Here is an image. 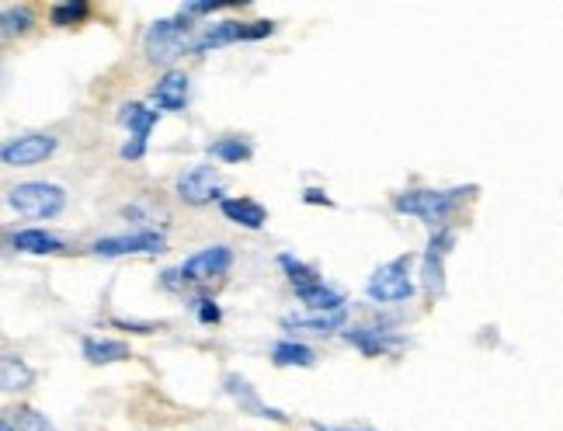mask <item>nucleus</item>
Here are the masks:
<instances>
[{"mask_svg": "<svg viewBox=\"0 0 563 431\" xmlns=\"http://www.w3.org/2000/svg\"><path fill=\"white\" fill-rule=\"evenodd\" d=\"M143 153H146L143 143H133V140H129L126 146H122V160H140Z\"/></svg>", "mask_w": 563, "mask_h": 431, "instance_id": "30", "label": "nucleus"}, {"mask_svg": "<svg viewBox=\"0 0 563 431\" xmlns=\"http://www.w3.org/2000/svg\"><path fill=\"white\" fill-rule=\"evenodd\" d=\"M87 14H91L87 0H63V4H53L49 21H53L56 28H73V25H80V21H87Z\"/></svg>", "mask_w": 563, "mask_h": 431, "instance_id": "25", "label": "nucleus"}, {"mask_svg": "<svg viewBox=\"0 0 563 431\" xmlns=\"http://www.w3.org/2000/svg\"><path fill=\"white\" fill-rule=\"evenodd\" d=\"M299 296V303L306 306V310H313V313H338V310H345V296H341L338 289H331L327 282H320V286H313V289H306V292H296Z\"/></svg>", "mask_w": 563, "mask_h": 431, "instance_id": "19", "label": "nucleus"}, {"mask_svg": "<svg viewBox=\"0 0 563 431\" xmlns=\"http://www.w3.org/2000/svg\"><path fill=\"white\" fill-rule=\"evenodd\" d=\"M11 247L18 254H35V258H53V254L67 251V244H63L60 237H53V233H46V230H18V233H11Z\"/></svg>", "mask_w": 563, "mask_h": 431, "instance_id": "14", "label": "nucleus"}, {"mask_svg": "<svg viewBox=\"0 0 563 431\" xmlns=\"http://www.w3.org/2000/svg\"><path fill=\"white\" fill-rule=\"evenodd\" d=\"M341 338L362 355H369V359H383V355H393L407 345V338L393 334L390 327H355V331H345Z\"/></svg>", "mask_w": 563, "mask_h": 431, "instance_id": "11", "label": "nucleus"}, {"mask_svg": "<svg viewBox=\"0 0 563 431\" xmlns=\"http://www.w3.org/2000/svg\"><path fill=\"white\" fill-rule=\"evenodd\" d=\"M188 91H192V80L181 70H167L164 77L153 87V101H157L164 112H181L188 105Z\"/></svg>", "mask_w": 563, "mask_h": 431, "instance_id": "13", "label": "nucleus"}, {"mask_svg": "<svg viewBox=\"0 0 563 431\" xmlns=\"http://www.w3.org/2000/svg\"><path fill=\"white\" fill-rule=\"evenodd\" d=\"M80 352H84V359L91 365H112L133 359L126 341H108V338H84L80 341Z\"/></svg>", "mask_w": 563, "mask_h": 431, "instance_id": "18", "label": "nucleus"}, {"mask_svg": "<svg viewBox=\"0 0 563 431\" xmlns=\"http://www.w3.org/2000/svg\"><path fill=\"white\" fill-rule=\"evenodd\" d=\"M209 157L223 160V164H247L254 157V146L240 136H223V140L209 143Z\"/></svg>", "mask_w": 563, "mask_h": 431, "instance_id": "24", "label": "nucleus"}, {"mask_svg": "<svg viewBox=\"0 0 563 431\" xmlns=\"http://www.w3.org/2000/svg\"><path fill=\"white\" fill-rule=\"evenodd\" d=\"M223 390L230 393L233 400H237V404H240V411L254 414V418L279 421V425H285V421H289V414H282V411H275V407H268L265 400L258 397V390H254V386L247 383L244 376H226V379H223Z\"/></svg>", "mask_w": 563, "mask_h": 431, "instance_id": "12", "label": "nucleus"}, {"mask_svg": "<svg viewBox=\"0 0 563 431\" xmlns=\"http://www.w3.org/2000/svg\"><path fill=\"white\" fill-rule=\"evenodd\" d=\"M167 237L160 230H140V233H122V237L94 240L91 254L98 258H140V254H164Z\"/></svg>", "mask_w": 563, "mask_h": 431, "instance_id": "6", "label": "nucleus"}, {"mask_svg": "<svg viewBox=\"0 0 563 431\" xmlns=\"http://www.w3.org/2000/svg\"><path fill=\"white\" fill-rule=\"evenodd\" d=\"M230 7H237V4H226V0H206V4H185L181 7V14L185 18H202V14H216V11H230Z\"/></svg>", "mask_w": 563, "mask_h": 431, "instance_id": "28", "label": "nucleus"}, {"mask_svg": "<svg viewBox=\"0 0 563 431\" xmlns=\"http://www.w3.org/2000/svg\"><path fill=\"white\" fill-rule=\"evenodd\" d=\"M35 383V369L21 355H0V393H25Z\"/></svg>", "mask_w": 563, "mask_h": 431, "instance_id": "16", "label": "nucleus"}, {"mask_svg": "<svg viewBox=\"0 0 563 431\" xmlns=\"http://www.w3.org/2000/svg\"><path fill=\"white\" fill-rule=\"evenodd\" d=\"M452 247H456V230L438 226L428 240V251L421 254V282L431 296H442L445 292V258L452 254Z\"/></svg>", "mask_w": 563, "mask_h": 431, "instance_id": "7", "label": "nucleus"}, {"mask_svg": "<svg viewBox=\"0 0 563 431\" xmlns=\"http://www.w3.org/2000/svg\"><path fill=\"white\" fill-rule=\"evenodd\" d=\"M272 362L282 365V369H289V365L313 369V365H317V352L306 348V345H296V341H279V345L272 348Z\"/></svg>", "mask_w": 563, "mask_h": 431, "instance_id": "23", "label": "nucleus"}, {"mask_svg": "<svg viewBox=\"0 0 563 431\" xmlns=\"http://www.w3.org/2000/svg\"><path fill=\"white\" fill-rule=\"evenodd\" d=\"M279 268L285 272V279H289V286L296 292H306V289H313V286L324 282V275H320L317 268H310L306 261L292 258V254H279Z\"/></svg>", "mask_w": 563, "mask_h": 431, "instance_id": "20", "label": "nucleus"}, {"mask_svg": "<svg viewBox=\"0 0 563 431\" xmlns=\"http://www.w3.org/2000/svg\"><path fill=\"white\" fill-rule=\"evenodd\" d=\"M0 431H14V428H11V421H7V418H0Z\"/></svg>", "mask_w": 563, "mask_h": 431, "instance_id": "32", "label": "nucleus"}, {"mask_svg": "<svg viewBox=\"0 0 563 431\" xmlns=\"http://www.w3.org/2000/svg\"><path fill=\"white\" fill-rule=\"evenodd\" d=\"M219 213L230 219V223L244 226V230H261L268 223L265 206L254 199H219Z\"/></svg>", "mask_w": 563, "mask_h": 431, "instance_id": "15", "label": "nucleus"}, {"mask_svg": "<svg viewBox=\"0 0 563 431\" xmlns=\"http://www.w3.org/2000/svg\"><path fill=\"white\" fill-rule=\"evenodd\" d=\"M7 206L28 219H56L67 206V192L53 181H25L7 192Z\"/></svg>", "mask_w": 563, "mask_h": 431, "instance_id": "3", "label": "nucleus"}, {"mask_svg": "<svg viewBox=\"0 0 563 431\" xmlns=\"http://www.w3.org/2000/svg\"><path fill=\"white\" fill-rule=\"evenodd\" d=\"M272 32H275V21H219V25H212L206 32L195 35L188 53L206 56L212 49L233 46V42H258Z\"/></svg>", "mask_w": 563, "mask_h": 431, "instance_id": "5", "label": "nucleus"}, {"mask_svg": "<svg viewBox=\"0 0 563 431\" xmlns=\"http://www.w3.org/2000/svg\"><path fill=\"white\" fill-rule=\"evenodd\" d=\"M230 268H233V251L223 244H216V247H202L199 254H192V258L178 268V275L185 286H206V282L226 275Z\"/></svg>", "mask_w": 563, "mask_h": 431, "instance_id": "8", "label": "nucleus"}, {"mask_svg": "<svg viewBox=\"0 0 563 431\" xmlns=\"http://www.w3.org/2000/svg\"><path fill=\"white\" fill-rule=\"evenodd\" d=\"M303 202H306V206H327V209L334 206V199L324 192V188H306V192H303Z\"/></svg>", "mask_w": 563, "mask_h": 431, "instance_id": "29", "label": "nucleus"}, {"mask_svg": "<svg viewBox=\"0 0 563 431\" xmlns=\"http://www.w3.org/2000/svg\"><path fill=\"white\" fill-rule=\"evenodd\" d=\"M119 122L129 129V136H133V143H143L150 140L153 126H157V108H146L140 101H129V105H122L119 112Z\"/></svg>", "mask_w": 563, "mask_h": 431, "instance_id": "17", "label": "nucleus"}, {"mask_svg": "<svg viewBox=\"0 0 563 431\" xmlns=\"http://www.w3.org/2000/svg\"><path fill=\"white\" fill-rule=\"evenodd\" d=\"M32 25H35L32 7H7V11H0V42L21 39V35L32 32Z\"/></svg>", "mask_w": 563, "mask_h": 431, "instance_id": "22", "label": "nucleus"}, {"mask_svg": "<svg viewBox=\"0 0 563 431\" xmlns=\"http://www.w3.org/2000/svg\"><path fill=\"white\" fill-rule=\"evenodd\" d=\"M466 192H473V188H411V192L393 195V209L400 216H414L438 230L459 209Z\"/></svg>", "mask_w": 563, "mask_h": 431, "instance_id": "1", "label": "nucleus"}, {"mask_svg": "<svg viewBox=\"0 0 563 431\" xmlns=\"http://www.w3.org/2000/svg\"><path fill=\"white\" fill-rule=\"evenodd\" d=\"M178 195L188 206H209L223 195V181L212 164H195L192 171H185L178 178Z\"/></svg>", "mask_w": 563, "mask_h": 431, "instance_id": "10", "label": "nucleus"}, {"mask_svg": "<svg viewBox=\"0 0 563 431\" xmlns=\"http://www.w3.org/2000/svg\"><path fill=\"white\" fill-rule=\"evenodd\" d=\"M192 306H195V317H199V324L212 327V324H219V320H223V310H219V306L212 303V299H206V296H199Z\"/></svg>", "mask_w": 563, "mask_h": 431, "instance_id": "27", "label": "nucleus"}, {"mask_svg": "<svg viewBox=\"0 0 563 431\" xmlns=\"http://www.w3.org/2000/svg\"><path fill=\"white\" fill-rule=\"evenodd\" d=\"M414 258L411 254H400V258L379 265L376 272L365 282V296L372 303H407L414 296V275H411Z\"/></svg>", "mask_w": 563, "mask_h": 431, "instance_id": "4", "label": "nucleus"}, {"mask_svg": "<svg viewBox=\"0 0 563 431\" xmlns=\"http://www.w3.org/2000/svg\"><path fill=\"white\" fill-rule=\"evenodd\" d=\"M345 320H348V313L338 310V313H313V317H292V320H285V327H289V331L331 334V331H341Z\"/></svg>", "mask_w": 563, "mask_h": 431, "instance_id": "21", "label": "nucleus"}, {"mask_svg": "<svg viewBox=\"0 0 563 431\" xmlns=\"http://www.w3.org/2000/svg\"><path fill=\"white\" fill-rule=\"evenodd\" d=\"M192 39H195L192 18H185V14H178V18H160L146 28L143 53H146V60L157 63V67H171L174 60H181V56L192 49Z\"/></svg>", "mask_w": 563, "mask_h": 431, "instance_id": "2", "label": "nucleus"}, {"mask_svg": "<svg viewBox=\"0 0 563 431\" xmlns=\"http://www.w3.org/2000/svg\"><path fill=\"white\" fill-rule=\"evenodd\" d=\"M310 428H313V431H369V428H341V425H320V421H313Z\"/></svg>", "mask_w": 563, "mask_h": 431, "instance_id": "31", "label": "nucleus"}, {"mask_svg": "<svg viewBox=\"0 0 563 431\" xmlns=\"http://www.w3.org/2000/svg\"><path fill=\"white\" fill-rule=\"evenodd\" d=\"M56 136L46 133H25V136H14L11 143L0 146V164L7 167H35L42 160H49L56 153Z\"/></svg>", "mask_w": 563, "mask_h": 431, "instance_id": "9", "label": "nucleus"}, {"mask_svg": "<svg viewBox=\"0 0 563 431\" xmlns=\"http://www.w3.org/2000/svg\"><path fill=\"white\" fill-rule=\"evenodd\" d=\"M7 421H11L14 431H56L53 421H49L46 414L35 411V407H14Z\"/></svg>", "mask_w": 563, "mask_h": 431, "instance_id": "26", "label": "nucleus"}]
</instances>
